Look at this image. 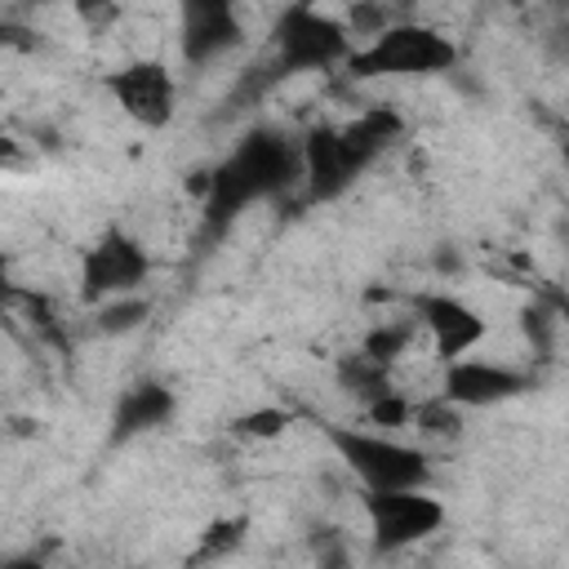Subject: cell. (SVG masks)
Masks as SVG:
<instances>
[{"mask_svg":"<svg viewBox=\"0 0 569 569\" xmlns=\"http://www.w3.org/2000/svg\"><path fill=\"white\" fill-rule=\"evenodd\" d=\"M329 445L347 462V471L365 485V493H391V489H427V453L418 445H405L396 436L356 431V427H329Z\"/></svg>","mask_w":569,"mask_h":569,"instance_id":"cell-3","label":"cell"},{"mask_svg":"<svg viewBox=\"0 0 569 569\" xmlns=\"http://www.w3.org/2000/svg\"><path fill=\"white\" fill-rule=\"evenodd\" d=\"M107 93L142 129H164L173 120L178 84H173V71L164 62H156V58H133V62L116 67L107 76Z\"/></svg>","mask_w":569,"mask_h":569,"instance_id":"cell-7","label":"cell"},{"mask_svg":"<svg viewBox=\"0 0 569 569\" xmlns=\"http://www.w3.org/2000/svg\"><path fill=\"white\" fill-rule=\"evenodd\" d=\"M298 173V151L280 133H249L209 178V218H231L249 200L284 187Z\"/></svg>","mask_w":569,"mask_h":569,"instance_id":"cell-1","label":"cell"},{"mask_svg":"<svg viewBox=\"0 0 569 569\" xmlns=\"http://www.w3.org/2000/svg\"><path fill=\"white\" fill-rule=\"evenodd\" d=\"M529 387V373L511 369V365H498V360H453L445 365V378H440V400L453 405V409H489V405H502L511 396H520Z\"/></svg>","mask_w":569,"mask_h":569,"instance_id":"cell-8","label":"cell"},{"mask_svg":"<svg viewBox=\"0 0 569 569\" xmlns=\"http://www.w3.org/2000/svg\"><path fill=\"white\" fill-rule=\"evenodd\" d=\"M244 40L240 13L222 0H191L182 4V27H178V49L187 62H213L227 49Z\"/></svg>","mask_w":569,"mask_h":569,"instance_id":"cell-10","label":"cell"},{"mask_svg":"<svg viewBox=\"0 0 569 569\" xmlns=\"http://www.w3.org/2000/svg\"><path fill=\"white\" fill-rule=\"evenodd\" d=\"M458 62V44L427 22H391L347 53V71L369 76H440Z\"/></svg>","mask_w":569,"mask_h":569,"instance_id":"cell-2","label":"cell"},{"mask_svg":"<svg viewBox=\"0 0 569 569\" xmlns=\"http://www.w3.org/2000/svg\"><path fill=\"white\" fill-rule=\"evenodd\" d=\"M289 427H293V413L280 409V405H262V409H249V413L236 418V431L249 436V440H271V436L289 431Z\"/></svg>","mask_w":569,"mask_h":569,"instance_id":"cell-15","label":"cell"},{"mask_svg":"<svg viewBox=\"0 0 569 569\" xmlns=\"http://www.w3.org/2000/svg\"><path fill=\"white\" fill-rule=\"evenodd\" d=\"M365 516L378 551H405L445 525V502L431 489H391L365 493Z\"/></svg>","mask_w":569,"mask_h":569,"instance_id":"cell-5","label":"cell"},{"mask_svg":"<svg viewBox=\"0 0 569 569\" xmlns=\"http://www.w3.org/2000/svg\"><path fill=\"white\" fill-rule=\"evenodd\" d=\"M9 298V262H4V253H0V302Z\"/></svg>","mask_w":569,"mask_h":569,"instance_id":"cell-20","label":"cell"},{"mask_svg":"<svg viewBox=\"0 0 569 569\" xmlns=\"http://www.w3.org/2000/svg\"><path fill=\"white\" fill-rule=\"evenodd\" d=\"M240 529H244V520H218V525H209V529H204V538H200V551H196V560H209V556L218 560L222 551L240 547V538H244Z\"/></svg>","mask_w":569,"mask_h":569,"instance_id":"cell-18","label":"cell"},{"mask_svg":"<svg viewBox=\"0 0 569 569\" xmlns=\"http://www.w3.org/2000/svg\"><path fill=\"white\" fill-rule=\"evenodd\" d=\"M169 413H173V396H169L160 382H138V387H129V391L116 400V413H111V436H116V440L142 436V431L160 427Z\"/></svg>","mask_w":569,"mask_h":569,"instance_id":"cell-13","label":"cell"},{"mask_svg":"<svg viewBox=\"0 0 569 569\" xmlns=\"http://www.w3.org/2000/svg\"><path fill=\"white\" fill-rule=\"evenodd\" d=\"M365 413H369L373 427H409V422H413V405H409L400 391H387V396L369 400Z\"/></svg>","mask_w":569,"mask_h":569,"instance_id":"cell-17","label":"cell"},{"mask_svg":"<svg viewBox=\"0 0 569 569\" xmlns=\"http://www.w3.org/2000/svg\"><path fill=\"white\" fill-rule=\"evenodd\" d=\"M0 569H44V560L40 556H9V560H0Z\"/></svg>","mask_w":569,"mask_h":569,"instance_id":"cell-19","label":"cell"},{"mask_svg":"<svg viewBox=\"0 0 569 569\" xmlns=\"http://www.w3.org/2000/svg\"><path fill=\"white\" fill-rule=\"evenodd\" d=\"M405 347H409V325H378V329L365 338L360 356H369V360H378V365L391 369V360H400Z\"/></svg>","mask_w":569,"mask_h":569,"instance_id":"cell-16","label":"cell"},{"mask_svg":"<svg viewBox=\"0 0 569 569\" xmlns=\"http://www.w3.org/2000/svg\"><path fill=\"white\" fill-rule=\"evenodd\" d=\"M418 325L427 329L431 351H436L440 365H453V360L471 356L485 342V333H489L485 316L471 302L453 298V293H427L418 302Z\"/></svg>","mask_w":569,"mask_h":569,"instance_id":"cell-9","label":"cell"},{"mask_svg":"<svg viewBox=\"0 0 569 569\" xmlns=\"http://www.w3.org/2000/svg\"><path fill=\"white\" fill-rule=\"evenodd\" d=\"M276 58L284 71H325L333 62H347L351 53V36L342 27V18L311 9V4H293L276 18Z\"/></svg>","mask_w":569,"mask_h":569,"instance_id":"cell-4","label":"cell"},{"mask_svg":"<svg viewBox=\"0 0 569 569\" xmlns=\"http://www.w3.org/2000/svg\"><path fill=\"white\" fill-rule=\"evenodd\" d=\"M151 262L147 249L124 236V231H107L93 249H84L80 258V298L84 302H111V298H129L142 280H147Z\"/></svg>","mask_w":569,"mask_h":569,"instance_id":"cell-6","label":"cell"},{"mask_svg":"<svg viewBox=\"0 0 569 569\" xmlns=\"http://www.w3.org/2000/svg\"><path fill=\"white\" fill-rule=\"evenodd\" d=\"M400 116L391 111V107H369V111H360L351 124H342L338 129V138H342V151H347V164L360 173L369 160H378L396 138H400Z\"/></svg>","mask_w":569,"mask_h":569,"instance_id":"cell-12","label":"cell"},{"mask_svg":"<svg viewBox=\"0 0 569 569\" xmlns=\"http://www.w3.org/2000/svg\"><path fill=\"white\" fill-rule=\"evenodd\" d=\"M147 311H151V307H147L138 293L111 298V302L98 307V329H102V333H129V329H138V325L147 320Z\"/></svg>","mask_w":569,"mask_h":569,"instance_id":"cell-14","label":"cell"},{"mask_svg":"<svg viewBox=\"0 0 569 569\" xmlns=\"http://www.w3.org/2000/svg\"><path fill=\"white\" fill-rule=\"evenodd\" d=\"M9 156H13V142H9V138H0V164H4Z\"/></svg>","mask_w":569,"mask_h":569,"instance_id":"cell-21","label":"cell"},{"mask_svg":"<svg viewBox=\"0 0 569 569\" xmlns=\"http://www.w3.org/2000/svg\"><path fill=\"white\" fill-rule=\"evenodd\" d=\"M298 169L307 173V187H311V196H320V200L338 196V191L356 178V169L347 164L342 138H338V129H329V124H320V129L307 133V142L298 147Z\"/></svg>","mask_w":569,"mask_h":569,"instance_id":"cell-11","label":"cell"},{"mask_svg":"<svg viewBox=\"0 0 569 569\" xmlns=\"http://www.w3.org/2000/svg\"><path fill=\"white\" fill-rule=\"evenodd\" d=\"M0 102H4V89H0Z\"/></svg>","mask_w":569,"mask_h":569,"instance_id":"cell-22","label":"cell"}]
</instances>
